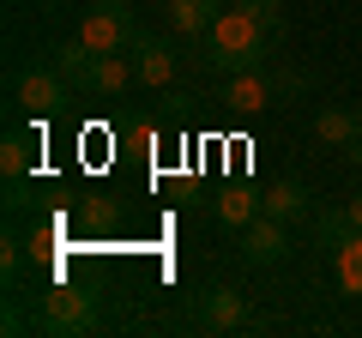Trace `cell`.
<instances>
[{
	"mask_svg": "<svg viewBox=\"0 0 362 338\" xmlns=\"http://www.w3.org/2000/svg\"><path fill=\"white\" fill-rule=\"evenodd\" d=\"M133 61L127 54H97V85H90V97H103V103H115V97L133 91Z\"/></svg>",
	"mask_w": 362,
	"mask_h": 338,
	"instance_id": "obj_11",
	"label": "cell"
},
{
	"mask_svg": "<svg viewBox=\"0 0 362 338\" xmlns=\"http://www.w3.org/2000/svg\"><path fill=\"white\" fill-rule=\"evenodd\" d=\"M314 133H320V145L344 151V145L362 133V109H320V115H314Z\"/></svg>",
	"mask_w": 362,
	"mask_h": 338,
	"instance_id": "obj_14",
	"label": "cell"
},
{
	"mask_svg": "<svg viewBox=\"0 0 362 338\" xmlns=\"http://www.w3.org/2000/svg\"><path fill=\"white\" fill-rule=\"evenodd\" d=\"M0 169H6V182H25L30 175V139L25 133H6L0 139Z\"/></svg>",
	"mask_w": 362,
	"mask_h": 338,
	"instance_id": "obj_16",
	"label": "cell"
},
{
	"mask_svg": "<svg viewBox=\"0 0 362 338\" xmlns=\"http://www.w3.org/2000/svg\"><path fill=\"white\" fill-rule=\"evenodd\" d=\"M259 211H266V199H259L254 187H223V194H218V223H223V230H247Z\"/></svg>",
	"mask_w": 362,
	"mask_h": 338,
	"instance_id": "obj_12",
	"label": "cell"
},
{
	"mask_svg": "<svg viewBox=\"0 0 362 338\" xmlns=\"http://www.w3.org/2000/svg\"><path fill=\"white\" fill-rule=\"evenodd\" d=\"M133 73H139V85L163 91L169 78H175V49H169L163 37H139L133 42Z\"/></svg>",
	"mask_w": 362,
	"mask_h": 338,
	"instance_id": "obj_7",
	"label": "cell"
},
{
	"mask_svg": "<svg viewBox=\"0 0 362 338\" xmlns=\"http://www.w3.org/2000/svg\"><path fill=\"white\" fill-rule=\"evenodd\" d=\"M344 211H350V223H356V230H362V187H356V194L344 199Z\"/></svg>",
	"mask_w": 362,
	"mask_h": 338,
	"instance_id": "obj_20",
	"label": "cell"
},
{
	"mask_svg": "<svg viewBox=\"0 0 362 338\" xmlns=\"http://www.w3.org/2000/svg\"><path fill=\"white\" fill-rule=\"evenodd\" d=\"M332 278L344 296H362V230H350L344 242L332 247Z\"/></svg>",
	"mask_w": 362,
	"mask_h": 338,
	"instance_id": "obj_13",
	"label": "cell"
},
{
	"mask_svg": "<svg viewBox=\"0 0 362 338\" xmlns=\"http://www.w3.org/2000/svg\"><path fill=\"white\" fill-rule=\"evenodd\" d=\"M278 49V37H272L266 25H259L254 13H242V6H223L218 25L199 37V61L211 66V73H242V66H266V54Z\"/></svg>",
	"mask_w": 362,
	"mask_h": 338,
	"instance_id": "obj_1",
	"label": "cell"
},
{
	"mask_svg": "<svg viewBox=\"0 0 362 338\" xmlns=\"http://www.w3.org/2000/svg\"><path fill=\"white\" fill-rule=\"evenodd\" d=\"M344 157H350V163H356V169H362V133H356V139H350V145H344Z\"/></svg>",
	"mask_w": 362,
	"mask_h": 338,
	"instance_id": "obj_21",
	"label": "cell"
},
{
	"mask_svg": "<svg viewBox=\"0 0 362 338\" xmlns=\"http://www.w3.org/2000/svg\"><path fill=\"white\" fill-rule=\"evenodd\" d=\"M235 6H242V13H254L259 25L272 30V37L284 42V6H278V0H235Z\"/></svg>",
	"mask_w": 362,
	"mask_h": 338,
	"instance_id": "obj_18",
	"label": "cell"
},
{
	"mask_svg": "<svg viewBox=\"0 0 362 338\" xmlns=\"http://www.w3.org/2000/svg\"><path fill=\"white\" fill-rule=\"evenodd\" d=\"M13 97L30 109V115H54V109H66V97H73V85L61 78V66H25V73L13 78Z\"/></svg>",
	"mask_w": 362,
	"mask_h": 338,
	"instance_id": "obj_4",
	"label": "cell"
},
{
	"mask_svg": "<svg viewBox=\"0 0 362 338\" xmlns=\"http://www.w3.org/2000/svg\"><path fill=\"white\" fill-rule=\"evenodd\" d=\"M139 18H133V6H121V0H97L85 13V25H78V42L97 54H133V42H139Z\"/></svg>",
	"mask_w": 362,
	"mask_h": 338,
	"instance_id": "obj_2",
	"label": "cell"
},
{
	"mask_svg": "<svg viewBox=\"0 0 362 338\" xmlns=\"http://www.w3.org/2000/svg\"><path fill=\"white\" fill-rule=\"evenodd\" d=\"M284 254H290V242H284V230H278V218L259 211V218L242 230V260L247 266H278Z\"/></svg>",
	"mask_w": 362,
	"mask_h": 338,
	"instance_id": "obj_6",
	"label": "cell"
},
{
	"mask_svg": "<svg viewBox=\"0 0 362 338\" xmlns=\"http://www.w3.org/2000/svg\"><path fill=\"white\" fill-rule=\"evenodd\" d=\"M49 61L61 66V78L73 85V91H85L90 97V85H97V49H85V42H61V49H49Z\"/></svg>",
	"mask_w": 362,
	"mask_h": 338,
	"instance_id": "obj_8",
	"label": "cell"
},
{
	"mask_svg": "<svg viewBox=\"0 0 362 338\" xmlns=\"http://www.w3.org/2000/svg\"><path fill=\"white\" fill-rule=\"evenodd\" d=\"M278 78L266 66H242V73H223V109H242V115H259L266 103H278Z\"/></svg>",
	"mask_w": 362,
	"mask_h": 338,
	"instance_id": "obj_5",
	"label": "cell"
},
{
	"mask_svg": "<svg viewBox=\"0 0 362 338\" xmlns=\"http://www.w3.org/2000/svg\"><path fill=\"white\" fill-rule=\"evenodd\" d=\"M90 326H97V302H90L85 290H73V284L42 290V332L73 338V332H90Z\"/></svg>",
	"mask_w": 362,
	"mask_h": 338,
	"instance_id": "obj_3",
	"label": "cell"
},
{
	"mask_svg": "<svg viewBox=\"0 0 362 338\" xmlns=\"http://www.w3.org/2000/svg\"><path fill=\"white\" fill-rule=\"evenodd\" d=\"M302 211H308V187H302L296 175H284V182H278V187L266 194V218H278V223H284V218H302Z\"/></svg>",
	"mask_w": 362,
	"mask_h": 338,
	"instance_id": "obj_15",
	"label": "cell"
},
{
	"mask_svg": "<svg viewBox=\"0 0 362 338\" xmlns=\"http://www.w3.org/2000/svg\"><path fill=\"white\" fill-rule=\"evenodd\" d=\"M223 6H230V0H169V25H175L181 37H206Z\"/></svg>",
	"mask_w": 362,
	"mask_h": 338,
	"instance_id": "obj_9",
	"label": "cell"
},
{
	"mask_svg": "<svg viewBox=\"0 0 362 338\" xmlns=\"http://www.w3.org/2000/svg\"><path fill=\"white\" fill-rule=\"evenodd\" d=\"M199 320H206L211 332H235V326L247 320V314H242V296H235V290H223V284H211L206 296H199Z\"/></svg>",
	"mask_w": 362,
	"mask_h": 338,
	"instance_id": "obj_10",
	"label": "cell"
},
{
	"mask_svg": "<svg viewBox=\"0 0 362 338\" xmlns=\"http://www.w3.org/2000/svg\"><path fill=\"white\" fill-rule=\"evenodd\" d=\"M18 272H25V242H6V247H0V278L18 284Z\"/></svg>",
	"mask_w": 362,
	"mask_h": 338,
	"instance_id": "obj_19",
	"label": "cell"
},
{
	"mask_svg": "<svg viewBox=\"0 0 362 338\" xmlns=\"http://www.w3.org/2000/svg\"><path fill=\"white\" fill-rule=\"evenodd\" d=\"M350 230H356V223H350V211H344V206H338V211H320V218H314V235H320V247H338Z\"/></svg>",
	"mask_w": 362,
	"mask_h": 338,
	"instance_id": "obj_17",
	"label": "cell"
}]
</instances>
